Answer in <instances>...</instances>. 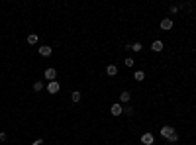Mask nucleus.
<instances>
[{"label":"nucleus","mask_w":196,"mask_h":145,"mask_svg":"<svg viewBox=\"0 0 196 145\" xmlns=\"http://www.w3.org/2000/svg\"><path fill=\"white\" fill-rule=\"evenodd\" d=\"M59 88H61V84L57 82V80H51V82L47 84V92H49V94H57Z\"/></svg>","instance_id":"f257e3e1"},{"label":"nucleus","mask_w":196,"mask_h":145,"mask_svg":"<svg viewBox=\"0 0 196 145\" xmlns=\"http://www.w3.org/2000/svg\"><path fill=\"white\" fill-rule=\"evenodd\" d=\"M38 33H29V35H28V43H29V45H35V43H38Z\"/></svg>","instance_id":"1a4fd4ad"},{"label":"nucleus","mask_w":196,"mask_h":145,"mask_svg":"<svg viewBox=\"0 0 196 145\" xmlns=\"http://www.w3.org/2000/svg\"><path fill=\"white\" fill-rule=\"evenodd\" d=\"M71 98H73V102H80V92H79V90H75V92L71 94Z\"/></svg>","instance_id":"ddd939ff"},{"label":"nucleus","mask_w":196,"mask_h":145,"mask_svg":"<svg viewBox=\"0 0 196 145\" xmlns=\"http://www.w3.org/2000/svg\"><path fill=\"white\" fill-rule=\"evenodd\" d=\"M141 49H143V45H141V43H133V45H131V51H136V53H139Z\"/></svg>","instance_id":"4468645a"},{"label":"nucleus","mask_w":196,"mask_h":145,"mask_svg":"<svg viewBox=\"0 0 196 145\" xmlns=\"http://www.w3.org/2000/svg\"><path fill=\"white\" fill-rule=\"evenodd\" d=\"M124 63H126V67H133V63H136V61H133L131 57H127V59H126V61H124Z\"/></svg>","instance_id":"dca6fc26"},{"label":"nucleus","mask_w":196,"mask_h":145,"mask_svg":"<svg viewBox=\"0 0 196 145\" xmlns=\"http://www.w3.org/2000/svg\"><path fill=\"white\" fill-rule=\"evenodd\" d=\"M173 28V20L171 18H163L161 20V29H171Z\"/></svg>","instance_id":"7ed1b4c3"},{"label":"nucleus","mask_w":196,"mask_h":145,"mask_svg":"<svg viewBox=\"0 0 196 145\" xmlns=\"http://www.w3.org/2000/svg\"><path fill=\"white\" fill-rule=\"evenodd\" d=\"M130 98H131V94H130V92H122V94H120V102H124V104L130 102Z\"/></svg>","instance_id":"9d476101"},{"label":"nucleus","mask_w":196,"mask_h":145,"mask_svg":"<svg viewBox=\"0 0 196 145\" xmlns=\"http://www.w3.org/2000/svg\"><path fill=\"white\" fill-rule=\"evenodd\" d=\"M173 133H177L173 126H163V127H161V135H163V137H167V139H169L171 135H173Z\"/></svg>","instance_id":"f03ea898"},{"label":"nucleus","mask_w":196,"mask_h":145,"mask_svg":"<svg viewBox=\"0 0 196 145\" xmlns=\"http://www.w3.org/2000/svg\"><path fill=\"white\" fill-rule=\"evenodd\" d=\"M133 79H136V80H137V82H141V80H143V79H145V73H143V71H137L136 75H133Z\"/></svg>","instance_id":"f8f14e48"},{"label":"nucleus","mask_w":196,"mask_h":145,"mask_svg":"<svg viewBox=\"0 0 196 145\" xmlns=\"http://www.w3.org/2000/svg\"><path fill=\"white\" fill-rule=\"evenodd\" d=\"M110 112H112V116H120V114L124 112V108H122V104H112Z\"/></svg>","instance_id":"20e7f679"},{"label":"nucleus","mask_w":196,"mask_h":145,"mask_svg":"<svg viewBox=\"0 0 196 145\" xmlns=\"http://www.w3.org/2000/svg\"><path fill=\"white\" fill-rule=\"evenodd\" d=\"M41 88H43V82H33V90H35V92H39Z\"/></svg>","instance_id":"2eb2a0df"},{"label":"nucleus","mask_w":196,"mask_h":145,"mask_svg":"<svg viewBox=\"0 0 196 145\" xmlns=\"http://www.w3.org/2000/svg\"><path fill=\"white\" fill-rule=\"evenodd\" d=\"M106 73H108L110 77H116V75H118V67H116V65H108V67H106Z\"/></svg>","instance_id":"6e6552de"},{"label":"nucleus","mask_w":196,"mask_h":145,"mask_svg":"<svg viewBox=\"0 0 196 145\" xmlns=\"http://www.w3.org/2000/svg\"><path fill=\"white\" fill-rule=\"evenodd\" d=\"M43 143V139H35V141H32V145H41Z\"/></svg>","instance_id":"a211bd4d"},{"label":"nucleus","mask_w":196,"mask_h":145,"mask_svg":"<svg viewBox=\"0 0 196 145\" xmlns=\"http://www.w3.org/2000/svg\"><path fill=\"white\" fill-rule=\"evenodd\" d=\"M39 55H41V57H49V55H51V47H49V45H41V47H39Z\"/></svg>","instance_id":"423d86ee"},{"label":"nucleus","mask_w":196,"mask_h":145,"mask_svg":"<svg viewBox=\"0 0 196 145\" xmlns=\"http://www.w3.org/2000/svg\"><path fill=\"white\" fill-rule=\"evenodd\" d=\"M55 77H57V71L55 69H45V79H49V82L55 80Z\"/></svg>","instance_id":"0eeeda50"},{"label":"nucleus","mask_w":196,"mask_h":145,"mask_svg":"<svg viewBox=\"0 0 196 145\" xmlns=\"http://www.w3.org/2000/svg\"><path fill=\"white\" fill-rule=\"evenodd\" d=\"M151 49H153V51H161V49H163V41H153Z\"/></svg>","instance_id":"9b49d317"},{"label":"nucleus","mask_w":196,"mask_h":145,"mask_svg":"<svg viewBox=\"0 0 196 145\" xmlns=\"http://www.w3.org/2000/svg\"><path fill=\"white\" fill-rule=\"evenodd\" d=\"M169 141H171V143H177V141H178V135H177V133H173V135L169 137Z\"/></svg>","instance_id":"f3484780"},{"label":"nucleus","mask_w":196,"mask_h":145,"mask_svg":"<svg viewBox=\"0 0 196 145\" xmlns=\"http://www.w3.org/2000/svg\"><path fill=\"white\" fill-rule=\"evenodd\" d=\"M141 143L143 145H153V135H151V133H143V135H141Z\"/></svg>","instance_id":"39448f33"}]
</instances>
